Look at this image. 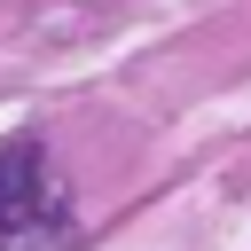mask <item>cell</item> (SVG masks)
I'll return each mask as SVG.
<instances>
[{
	"label": "cell",
	"instance_id": "6da1fadb",
	"mask_svg": "<svg viewBox=\"0 0 251 251\" xmlns=\"http://www.w3.org/2000/svg\"><path fill=\"white\" fill-rule=\"evenodd\" d=\"M78 235L71 196L39 141H0V251H63Z\"/></svg>",
	"mask_w": 251,
	"mask_h": 251
}]
</instances>
